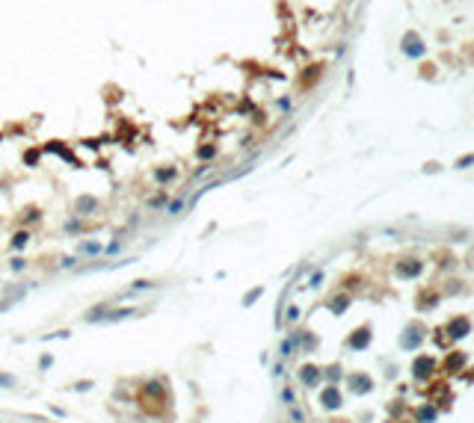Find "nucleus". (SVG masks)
Masks as SVG:
<instances>
[{
	"instance_id": "nucleus-4",
	"label": "nucleus",
	"mask_w": 474,
	"mask_h": 423,
	"mask_svg": "<svg viewBox=\"0 0 474 423\" xmlns=\"http://www.w3.org/2000/svg\"><path fill=\"white\" fill-rule=\"evenodd\" d=\"M433 418H436V412H433V409H424V412H421V421H433Z\"/></svg>"
},
{
	"instance_id": "nucleus-3",
	"label": "nucleus",
	"mask_w": 474,
	"mask_h": 423,
	"mask_svg": "<svg viewBox=\"0 0 474 423\" xmlns=\"http://www.w3.org/2000/svg\"><path fill=\"white\" fill-rule=\"evenodd\" d=\"M323 403H326L329 409H335V406H338V394H335V391H326V394H323Z\"/></svg>"
},
{
	"instance_id": "nucleus-1",
	"label": "nucleus",
	"mask_w": 474,
	"mask_h": 423,
	"mask_svg": "<svg viewBox=\"0 0 474 423\" xmlns=\"http://www.w3.org/2000/svg\"><path fill=\"white\" fill-rule=\"evenodd\" d=\"M430 367H433V364H430V358H424V355H421V358L415 361V376H418V379L430 376Z\"/></svg>"
},
{
	"instance_id": "nucleus-2",
	"label": "nucleus",
	"mask_w": 474,
	"mask_h": 423,
	"mask_svg": "<svg viewBox=\"0 0 474 423\" xmlns=\"http://www.w3.org/2000/svg\"><path fill=\"white\" fill-rule=\"evenodd\" d=\"M302 382H305V385H314V382H317V370H314V367H305V370H302Z\"/></svg>"
}]
</instances>
